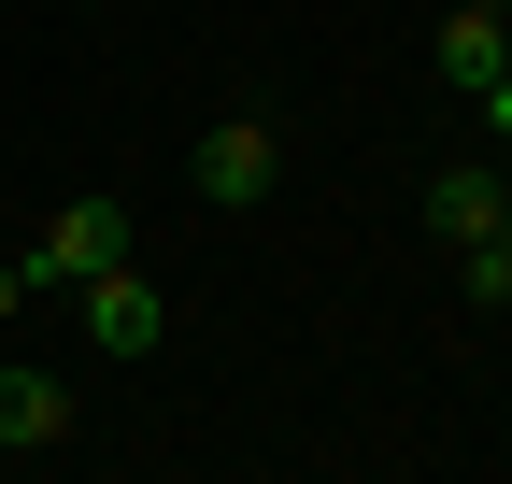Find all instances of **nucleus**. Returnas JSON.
<instances>
[{
	"mask_svg": "<svg viewBox=\"0 0 512 484\" xmlns=\"http://www.w3.org/2000/svg\"><path fill=\"white\" fill-rule=\"evenodd\" d=\"M0 442H15V456L72 442V385H57V371H15V356H0Z\"/></svg>",
	"mask_w": 512,
	"mask_h": 484,
	"instance_id": "obj_5",
	"label": "nucleus"
},
{
	"mask_svg": "<svg viewBox=\"0 0 512 484\" xmlns=\"http://www.w3.org/2000/svg\"><path fill=\"white\" fill-rule=\"evenodd\" d=\"M484 129H498V143H512V72H498V86H484Z\"/></svg>",
	"mask_w": 512,
	"mask_h": 484,
	"instance_id": "obj_9",
	"label": "nucleus"
},
{
	"mask_svg": "<svg viewBox=\"0 0 512 484\" xmlns=\"http://www.w3.org/2000/svg\"><path fill=\"white\" fill-rule=\"evenodd\" d=\"M456 271H470V314H512V242H498V228L456 242Z\"/></svg>",
	"mask_w": 512,
	"mask_h": 484,
	"instance_id": "obj_7",
	"label": "nucleus"
},
{
	"mask_svg": "<svg viewBox=\"0 0 512 484\" xmlns=\"http://www.w3.org/2000/svg\"><path fill=\"white\" fill-rule=\"evenodd\" d=\"M484 15H512V0H484Z\"/></svg>",
	"mask_w": 512,
	"mask_h": 484,
	"instance_id": "obj_10",
	"label": "nucleus"
},
{
	"mask_svg": "<svg viewBox=\"0 0 512 484\" xmlns=\"http://www.w3.org/2000/svg\"><path fill=\"white\" fill-rule=\"evenodd\" d=\"M29 299H43V285H29V257H15V242H0V328L29 314Z\"/></svg>",
	"mask_w": 512,
	"mask_h": 484,
	"instance_id": "obj_8",
	"label": "nucleus"
},
{
	"mask_svg": "<svg viewBox=\"0 0 512 484\" xmlns=\"http://www.w3.org/2000/svg\"><path fill=\"white\" fill-rule=\"evenodd\" d=\"M0 456H15V442H0Z\"/></svg>",
	"mask_w": 512,
	"mask_h": 484,
	"instance_id": "obj_11",
	"label": "nucleus"
},
{
	"mask_svg": "<svg viewBox=\"0 0 512 484\" xmlns=\"http://www.w3.org/2000/svg\"><path fill=\"white\" fill-rule=\"evenodd\" d=\"M427 57H441V86H456V100H484V86L512 72V29L484 15V0H456V15H441V43H427Z\"/></svg>",
	"mask_w": 512,
	"mask_h": 484,
	"instance_id": "obj_4",
	"label": "nucleus"
},
{
	"mask_svg": "<svg viewBox=\"0 0 512 484\" xmlns=\"http://www.w3.org/2000/svg\"><path fill=\"white\" fill-rule=\"evenodd\" d=\"M114 257H128V200H100V186H86V200H57V228L29 242V285H43V299H72V285H86V271H114Z\"/></svg>",
	"mask_w": 512,
	"mask_h": 484,
	"instance_id": "obj_2",
	"label": "nucleus"
},
{
	"mask_svg": "<svg viewBox=\"0 0 512 484\" xmlns=\"http://www.w3.org/2000/svg\"><path fill=\"white\" fill-rule=\"evenodd\" d=\"M72 299H86V342H100V356H157V342H171V299L128 271V257H114V271H86Z\"/></svg>",
	"mask_w": 512,
	"mask_h": 484,
	"instance_id": "obj_3",
	"label": "nucleus"
},
{
	"mask_svg": "<svg viewBox=\"0 0 512 484\" xmlns=\"http://www.w3.org/2000/svg\"><path fill=\"white\" fill-rule=\"evenodd\" d=\"M185 186H200L214 214H256V200L285 186V129H271V114H214L200 157H185Z\"/></svg>",
	"mask_w": 512,
	"mask_h": 484,
	"instance_id": "obj_1",
	"label": "nucleus"
},
{
	"mask_svg": "<svg viewBox=\"0 0 512 484\" xmlns=\"http://www.w3.org/2000/svg\"><path fill=\"white\" fill-rule=\"evenodd\" d=\"M498 186H512V171H470V157L427 171V228H441V242H484V228H498Z\"/></svg>",
	"mask_w": 512,
	"mask_h": 484,
	"instance_id": "obj_6",
	"label": "nucleus"
}]
</instances>
